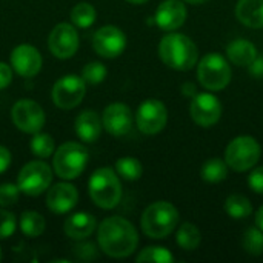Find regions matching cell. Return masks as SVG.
<instances>
[{
  "label": "cell",
  "mask_w": 263,
  "mask_h": 263,
  "mask_svg": "<svg viewBox=\"0 0 263 263\" xmlns=\"http://www.w3.org/2000/svg\"><path fill=\"white\" fill-rule=\"evenodd\" d=\"M97 239L102 251L114 259L131 256L139 245V234L134 225L119 216L108 217L99 225Z\"/></svg>",
  "instance_id": "cell-1"
},
{
  "label": "cell",
  "mask_w": 263,
  "mask_h": 263,
  "mask_svg": "<svg viewBox=\"0 0 263 263\" xmlns=\"http://www.w3.org/2000/svg\"><path fill=\"white\" fill-rule=\"evenodd\" d=\"M159 55L162 62L176 71H190L199 60L196 43L185 34H166L159 45Z\"/></svg>",
  "instance_id": "cell-2"
},
{
  "label": "cell",
  "mask_w": 263,
  "mask_h": 263,
  "mask_svg": "<svg viewBox=\"0 0 263 263\" xmlns=\"http://www.w3.org/2000/svg\"><path fill=\"white\" fill-rule=\"evenodd\" d=\"M140 223L148 237L163 239L176 230L179 223V211L173 203L160 200L143 211Z\"/></svg>",
  "instance_id": "cell-3"
},
{
  "label": "cell",
  "mask_w": 263,
  "mask_h": 263,
  "mask_svg": "<svg viewBox=\"0 0 263 263\" xmlns=\"http://www.w3.org/2000/svg\"><path fill=\"white\" fill-rule=\"evenodd\" d=\"M92 202L103 208H116L122 199V185L117 174L111 168H99L92 173L88 183Z\"/></svg>",
  "instance_id": "cell-4"
},
{
  "label": "cell",
  "mask_w": 263,
  "mask_h": 263,
  "mask_svg": "<svg viewBox=\"0 0 263 263\" xmlns=\"http://www.w3.org/2000/svg\"><path fill=\"white\" fill-rule=\"evenodd\" d=\"M197 79L208 91H220L231 80V68L228 60L217 52L206 54L197 66Z\"/></svg>",
  "instance_id": "cell-5"
},
{
  "label": "cell",
  "mask_w": 263,
  "mask_h": 263,
  "mask_svg": "<svg viewBox=\"0 0 263 263\" xmlns=\"http://www.w3.org/2000/svg\"><path fill=\"white\" fill-rule=\"evenodd\" d=\"M88 162V151L83 145L77 142H66L54 154V170L55 174L65 180H72L79 177Z\"/></svg>",
  "instance_id": "cell-6"
},
{
  "label": "cell",
  "mask_w": 263,
  "mask_h": 263,
  "mask_svg": "<svg viewBox=\"0 0 263 263\" xmlns=\"http://www.w3.org/2000/svg\"><path fill=\"white\" fill-rule=\"evenodd\" d=\"M260 145L251 136L233 139L225 149V162L234 171L243 173L254 168L260 159Z\"/></svg>",
  "instance_id": "cell-7"
},
{
  "label": "cell",
  "mask_w": 263,
  "mask_h": 263,
  "mask_svg": "<svg viewBox=\"0 0 263 263\" xmlns=\"http://www.w3.org/2000/svg\"><path fill=\"white\" fill-rule=\"evenodd\" d=\"M51 182H52V171L49 165L40 160L26 163L17 176L18 190L28 196L42 194L49 188Z\"/></svg>",
  "instance_id": "cell-8"
},
{
  "label": "cell",
  "mask_w": 263,
  "mask_h": 263,
  "mask_svg": "<svg viewBox=\"0 0 263 263\" xmlns=\"http://www.w3.org/2000/svg\"><path fill=\"white\" fill-rule=\"evenodd\" d=\"M86 92V83L82 77L69 74L59 79L52 88V100L57 108L72 109L80 105Z\"/></svg>",
  "instance_id": "cell-9"
},
{
  "label": "cell",
  "mask_w": 263,
  "mask_h": 263,
  "mask_svg": "<svg viewBox=\"0 0 263 263\" xmlns=\"http://www.w3.org/2000/svg\"><path fill=\"white\" fill-rule=\"evenodd\" d=\"M11 119L14 125L26 134H35L45 126V112L42 106L31 99L18 100L12 106Z\"/></svg>",
  "instance_id": "cell-10"
},
{
  "label": "cell",
  "mask_w": 263,
  "mask_h": 263,
  "mask_svg": "<svg viewBox=\"0 0 263 263\" xmlns=\"http://www.w3.org/2000/svg\"><path fill=\"white\" fill-rule=\"evenodd\" d=\"M168 122V111L166 106L156 99L145 100L136 114V123L137 128L148 136L160 133Z\"/></svg>",
  "instance_id": "cell-11"
},
{
  "label": "cell",
  "mask_w": 263,
  "mask_h": 263,
  "mask_svg": "<svg viewBox=\"0 0 263 263\" xmlns=\"http://www.w3.org/2000/svg\"><path fill=\"white\" fill-rule=\"evenodd\" d=\"M48 48L57 59H69L79 49L77 29L69 23H59L49 32Z\"/></svg>",
  "instance_id": "cell-12"
},
{
  "label": "cell",
  "mask_w": 263,
  "mask_h": 263,
  "mask_svg": "<svg viewBox=\"0 0 263 263\" xmlns=\"http://www.w3.org/2000/svg\"><path fill=\"white\" fill-rule=\"evenodd\" d=\"M92 46L99 55L105 59H116L126 48V35L117 26L106 25L102 26L99 31H96L92 39Z\"/></svg>",
  "instance_id": "cell-13"
},
{
  "label": "cell",
  "mask_w": 263,
  "mask_h": 263,
  "mask_svg": "<svg viewBox=\"0 0 263 263\" xmlns=\"http://www.w3.org/2000/svg\"><path fill=\"white\" fill-rule=\"evenodd\" d=\"M191 119L203 128H210L216 125L222 116V105L220 100L210 92H200L197 94L190 106Z\"/></svg>",
  "instance_id": "cell-14"
},
{
  "label": "cell",
  "mask_w": 263,
  "mask_h": 263,
  "mask_svg": "<svg viewBox=\"0 0 263 263\" xmlns=\"http://www.w3.org/2000/svg\"><path fill=\"white\" fill-rule=\"evenodd\" d=\"M102 125L106 133L116 137L128 134L133 128V112L129 106L120 102L108 105L102 114Z\"/></svg>",
  "instance_id": "cell-15"
},
{
  "label": "cell",
  "mask_w": 263,
  "mask_h": 263,
  "mask_svg": "<svg viewBox=\"0 0 263 263\" xmlns=\"http://www.w3.org/2000/svg\"><path fill=\"white\" fill-rule=\"evenodd\" d=\"M11 66L22 77H34L42 68V55L31 45H18L11 52Z\"/></svg>",
  "instance_id": "cell-16"
},
{
  "label": "cell",
  "mask_w": 263,
  "mask_h": 263,
  "mask_svg": "<svg viewBox=\"0 0 263 263\" xmlns=\"http://www.w3.org/2000/svg\"><path fill=\"white\" fill-rule=\"evenodd\" d=\"M79 200L77 188L71 183H57L49 188L46 196V206L54 214H66L69 213Z\"/></svg>",
  "instance_id": "cell-17"
},
{
  "label": "cell",
  "mask_w": 263,
  "mask_h": 263,
  "mask_svg": "<svg viewBox=\"0 0 263 263\" xmlns=\"http://www.w3.org/2000/svg\"><path fill=\"white\" fill-rule=\"evenodd\" d=\"M186 20V6L180 0H165L159 5L154 22L163 31H174Z\"/></svg>",
  "instance_id": "cell-18"
},
{
  "label": "cell",
  "mask_w": 263,
  "mask_h": 263,
  "mask_svg": "<svg viewBox=\"0 0 263 263\" xmlns=\"http://www.w3.org/2000/svg\"><path fill=\"white\" fill-rule=\"evenodd\" d=\"M74 128H76V133L80 140H83L86 143H94L100 137L103 125L96 111L86 109L77 116V119L74 122Z\"/></svg>",
  "instance_id": "cell-19"
},
{
  "label": "cell",
  "mask_w": 263,
  "mask_h": 263,
  "mask_svg": "<svg viewBox=\"0 0 263 263\" xmlns=\"http://www.w3.org/2000/svg\"><path fill=\"white\" fill-rule=\"evenodd\" d=\"M96 227H97V220L94 216L88 213H76L65 220L63 230L69 239L85 240L94 233Z\"/></svg>",
  "instance_id": "cell-20"
},
{
  "label": "cell",
  "mask_w": 263,
  "mask_h": 263,
  "mask_svg": "<svg viewBox=\"0 0 263 263\" xmlns=\"http://www.w3.org/2000/svg\"><path fill=\"white\" fill-rule=\"evenodd\" d=\"M236 17L248 28H263V0H239Z\"/></svg>",
  "instance_id": "cell-21"
},
{
  "label": "cell",
  "mask_w": 263,
  "mask_h": 263,
  "mask_svg": "<svg viewBox=\"0 0 263 263\" xmlns=\"http://www.w3.org/2000/svg\"><path fill=\"white\" fill-rule=\"evenodd\" d=\"M227 57L237 66H248L257 57V48L247 39H236L227 46Z\"/></svg>",
  "instance_id": "cell-22"
},
{
  "label": "cell",
  "mask_w": 263,
  "mask_h": 263,
  "mask_svg": "<svg viewBox=\"0 0 263 263\" xmlns=\"http://www.w3.org/2000/svg\"><path fill=\"white\" fill-rule=\"evenodd\" d=\"M225 213L233 219H247L253 214L251 202L242 194H233L225 200Z\"/></svg>",
  "instance_id": "cell-23"
},
{
  "label": "cell",
  "mask_w": 263,
  "mask_h": 263,
  "mask_svg": "<svg viewBox=\"0 0 263 263\" xmlns=\"http://www.w3.org/2000/svg\"><path fill=\"white\" fill-rule=\"evenodd\" d=\"M228 176V165L222 159H210L200 170V177L208 183H219Z\"/></svg>",
  "instance_id": "cell-24"
},
{
  "label": "cell",
  "mask_w": 263,
  "mask_h": 263,
  "mask_svg": "<svg viewBox=\"0 0 263 263\" xmlns=\"http://www.w3.org/2000/svg\"><path fill=\"white\" fill-rule=\"evenodd\" d=\"M200 240H202L200 231L193 223H183L176 236L177 245L185 251H194L200 245Z\"/></svg>",
  "instance_id": "cell-25"
},
{
  "label": "cell",
  "mask_w": 263,
  "mask_h": 263,
  "mask_svg": "<svg viewBox=\"0 0 263 263\" xmlns=\"http://www.w3.org/2000/svg\"><path fill=\"white\" fill-rule=\"evenodd\" d=\"M20 231L28 237H39L45 231V219L35 211H25L20 216Z\"/></svg>",
  "instance_id": "cell-26"
},
{
  "label": "cell",
  "mask_w": 263,
  "mask_h": 263,
  "mask_svg": "<svg viewBox=\"0 0 263 263\" xmlns=\"http://www.w3.org/2000/svg\"><path fill=\"white\" fill-rule=\"evenodd\" d=\"M116 171H117L119 177H122L128 182H134L142 177L143 166H142L140 160H137L134 157H122L116 162Z\"/></svg>",
  "instance_id": "cell-27"
},
{
  "label": "cell",
  "mask_w": 263,
  "mask_h": 263,
  "mask_svg": "<svg viewBox=\"0 0 263 263\" xmlns=\"http://www.w3.org/2000/svg\"><path fill=\"white\" fill-rule=\"evenodd\" d=\"M71 22L77 28H89L96 22V9L91 3H77L71 9Z\"/></svg>",
  "instance_id": "cell-28"
},
{
  "label": "cell",
  "mask_w": 263,
  "mask_h": 263,
  "mask_svg": "<svg viewBox=\"0 0 263 263\" xmlns=\"http://www.w3.org/2000/svg\"><path fill=\"white\" fill-rule=\"evenodd\" d=\"M242 247L250 256L263 254V231L259 227L248 228L242 239Z\"/></svg>",
  "instance_id": "cell-29"
},
{
  "label": "cell",
  "mask_w": 263,
  "mask_h": 263,
  "mask_svg": "<svg viewBox=\"0 0 263 263\" xmlns=\"http://www.w3.org/2000/svg\"><path fill=\"white\" fill-rule=\"evenodd\" d=\"M31 151L40 159H46L54 153V140L49 134H42L40 131L34 134L31 140Z\"/></svg>",
  "instance_id": "cell-30"
},
{
  "label": "cell",
  "mask_w": 263,
  "mask_h": 263,
  "mask_svg": "<svg viewBox=\"0 0 263 263\" xmlns=\"http://www.w3.org/2000/svg\"><path fill=\"white\" fill-rule=\"evenodd\" d=\"M139 263L142 262H154V263H171L174 262L173 254L170 253V250L162 248V247H148L143 251H140V254L136 259Z\"/></svg>",
  "instance_id": "cell-31"
},
{
  "label": "cell",
  "mask_w": 263,
  "mask_h": 263,
  "mask_svg": "<svg viewBox=\"0 0 263 263\" xmlns=\"http://www.w3.org/2000/svg\"><path fill=\"white\" fill-rule=\"evenodd\" d=\"M106 68L103 63L99 62H91L88 63L83 69H82V79L85 80V83H91V85H99L106 79Z\"/></svg>",
  "instance_id": "cell-32"
},
{
  "label": "cell",
  "mask_w": 263,
  "mask_h": 263,
  "mask_svg": "<svg viewBox=\"0 0 263 263\" xmlns=\"http://www.w3.org/2000/svg\"><path fill=\"white\" fill-rule=\"evenodd\" d=\"M20 190L14 183L0 185V206H12L18 202Z\"/></svg>",
  "instance_id": "cell-33"
},
{
  "label": "cell",
  "mask_w": 263,
  "mask_h": 263,
  "mask_svg": "<svg viewBox=\"0 0 263 263\" xmlns=\"http://www.w3.org/2000/svg\"><path fill=\"white\" fill-rule=\"evenodd\" d=\"M15 217L14 214L0 210V239H8L15 231Z\"/></svg>",
  "instance_id": "cell-34"
},
{
  "label": "cell",
  "mask_w": 263,
  "mask_h": 263,
  "mask_svg": "<svg viewBox=\"0 0 263 263\" xmlns=\"http://www.w3.org/2000/svg\"><path fill=\"white\" fill-rule=\"evenodd\" d=\"M248 185L254 193L263 194V166H257L251 171L248 176Z\"/></svg>",
  "instance_id": "cell-35"
},
{
  "label": "cell",
  "mask_w": 263,
  "mask_h": 263,
  "mask_svg": "<svg viewBox=\"0 0 263 263\" xmlns=\"http://www.w3.org/2000/svg\"><path fill=\"white\" fill-rule=\"evenodd\" d=\"M12 80V69L9 65L0 62V89H5Z\"/></svg>",
  "instance_id": "cell-36"
},
{
  "label": "cell",
  "mask_w": 263,
  "mask_h": 263,
  "mask_svg": "<svg viewBox=\"0 0 263 263\" xmlns=\"http://www.w3.org/2000/svg\"><path fill=\"white\" fill-rule=\"evenodd\" d=\"M248 71L251 76H254L256 79H262L263 77V55H257L250 65H248Z\"/></svg>",
  "instance_id": "cell-37"
},
{
  "label": "cell",
  "mask_w": 263,
  "mask_h": 263,
  "mask_svg": "<svg viewBox=\"0 0 263 263\" xmlns=\"http://www.w3.org/2000/svg\"><path fill=\"white\" fill-rule=\"evenodd\" d=\"M9 163H11V153L8 148L0 145V174L8 170Z\"/></svg>",
  "instance_id": "cell-38"
},
{
  "label": "cell",
  "mask_w": 263,
  "mask_h": 263,
  "mask_svg": "<svg viewBox=\"0 0 263 263\" xmlns=\"http://www.w3.org/2000/svg\"><path fill=\"white\" fill-rule=\"evenodd\" d=\"M256 227H259L263 231V205L259 208V211L256 214Z\"/></svg>",
  "instance_id": "cell-39"
},
{
  "label": "cell",
  "mask_w": 263,
  "mask_h": 263,
  "mask_svg": "<svg viewBox=\"0 0 263 263\" xmlns=\"http://www.w3.org/2000/svg\"><path fill=\"white\" fill-rule=\"evenodd\" d=\"M126 2H129V3H133V5H142V3H145V2H148V0H126Z\"/></svg>",
  "instance_id": "cell-40"
},
{
  "label": "cell",
  "mask_w": 263,
  "mask_h": 263,
  "mask_svg": "<svg viewBox=\"0 0 263 263\" xmlns=\"http://www.w3.org/2000/svg\"><path fill=\"white\" fill-rule=\"evenodd\" d=\"M183 2H188V3H193V5H199V3H203L206 0H183Z\"/></svg>",
  "instance_id": "cell-41"
},
{
  "label": "cell",
  "mask_w": 263,
  "mask_h": 263,
  "mask_svg": "<svg viewBox=\"0 0 263 263\" xmlns=\"http://www.w3.org/2000/svg\"><path fill=\"white\" fill-rule=\"evenodd\" d=\"M0 260H2V250H0Z\"/></svg>",
  "instance_id": "cell-42"
}]
</instances>
